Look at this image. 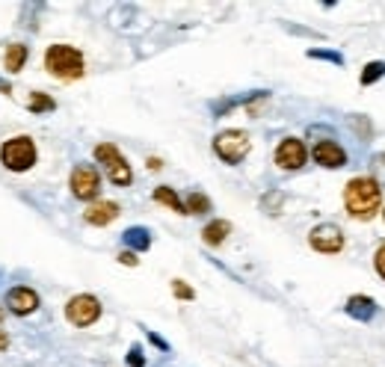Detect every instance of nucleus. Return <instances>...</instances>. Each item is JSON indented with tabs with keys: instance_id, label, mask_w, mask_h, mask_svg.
Returning <instances> with one entry per match:
<instances>
[{
	"instance_id": "f257e3e1",
	"label": "nucleus",
	"mask_w": 385,
	"mask_h": 367,
	"mask_svg": "<svg viewBox=\"0 0 385 367\" xmlns=\"http://www.w3.org/2000/svg\"><path fill=\"white\" fill-rule=\"evenodd\" d=\"M344 208L353 220H373L382 208V190L373 178H353L344 187Z\"/></svg>"
},
{
	"instance_id": "f03ea898",
	"label": "nucleus",
	"mask_w": 385,
	"mask_h": 367,
	"mask_svg": "<svg viewBox=\"0 0 385 367\" xmlns=\"http://www.w3.org/2000/svg\"><path fill=\"white\" fill-rule=\"evenodd\" d=\"M45 69L60 80H78L83 78V54L69 45H51L45 54Z\"/></svg>"
},
{
	"instance_id": "7ed1b4c3",
	"label": "nucleus",
	"mask_w": 385,
	"mask_h": 367,
	"mask_svg": "<svg viewBox=\"0 0 385 367\" xmlns=\"http://www.w3.org/2000/svg\"><path fill=\"white\" fill-rule=\"evenodd\" d=\"M0 160H3L6 169H12V172H27L33 163H36V143L30 137H15L3 143L0 148Z\"/></svg>"
},
{
	"instance_id": "20e7f679",
	"label": "nucleus",
	"mask_w": 385,
	"mask_h": 367,
	"mask_svg": "<svg viewBox=\"0 0 385 367\" xmlns=\"http://www.w3.org/2000/svg\"><path fill=\"white\" fill-rule=\"evenodd\" d=\"M95 160H98L101 166H104V172H107V178H110L113 184L128 187L130 181H134V172H130L128 160L121 157V152H119L116 145H110V143L98 145V148H95Z\"/></svg>"
},
{
	"instance_id": "39448f33",
	"label": "nucleus",
	"mask_w": 385,
	"mask_h": 367,
	"mask_svg": "<svg viewBox=\"0 0 385 367\" xmlns=\"http://www.w3.org/2000/svg\"><path fill=\"white\" fill-rule=\"evenodd\" d=\"M249 134L246 130H222V134H217V139H213V152H217L225 163H240L243 157L249 154Z\"/></svg>"
},
{
	"instance_id": "423d86ee",
	"label": "nucleus",
	"mask_w": 385,
	"mask_h": 367,
	"mask_svg": "<svg viewBox=\"0 0 385 367\" xmlns=\"http://www.w3.org/2000/svg\"><path fill=\"white\" fill-rule=\"evenodd\" d=\"M65 317H69V323L74 326H92L95 320L101 317V303L95 296L89 294H80V296H71L69 305H65Z\"/></svg>"
},
{
	"instance_id": "0eeeda50",
	"label": "nucleus",
	"mask_w": 385,
	"mask_h": 367,
	"mask_svg": "<svg viewBox=\"0 0 385 367\" xmlns=\"http://www.w3.org/2000/svg\"><path fill=\"white\" fill-rule=\"evenodd\" d=\"M308 243H312L314 252H323V255H335V252L344 249V234H341V228H338V225L323 222V225H317V228L308 234Z\"/></svg>"
},
{
	"instance_id": "6e6552de",
	"label": "nucleus",
	"mask_w": 385,
	"mask_h": 367,
	"mask_svg": "<svg viewBox=\"0 0 385 367\" xmlns=\"http://www.w3.org/2000/svg\"><path fill=\"white\" fill-rule=\"evenodd\" d=\"M305 145H303V139H296V137H288V139H281V145L276 148V163L281 169H288V172H296V169H303L305 166Z\"/></svg>"
},
{
	"instance_id": "1a4fd4ad",
	"label": "nucleus",
	"mask_w": 385,
	"mask_h": 367,
	"mask_svg": "<svg viewBox=\"0 0 385 367\" xmlns=\"http://www.w3.org/2000/svg\"><path fill=\"white\" fill-rule=\"evenodd\" d=\"M98 187H101V178L92 166H74L71 172V193L78 196V199H95L98 196Z\"/></svg>"
},
{
	"instance_id": "9d476101",
	"label": "nucleus",
	"mask_w": 385,
	"mask_h": 367,
	"mask_svg": "<svg viewBox=\"0 0 385 367\" xmlns=\"http://www.w3.org/2000/svg\"><path fill=\"white\" fill-rule=\"evenodd\" d=\"M6 308L12 314H30V311H36L39 308V294H36L33 287H12L6 294Z\"/></svg>"
},
{
	"instance_id": "9b49d317",
	"label": "nucleus",
	"mask_w": 385,
	"mask_h": 367,
	"mask_svg": "<svg viewBox=\"0 0 385 367\" xmlns=\"http://www.w3.org/2000/svg\"><path fill=\"white\" fill-rule=\"evenodd\" d=\"M314 160L326 169H341L347 163V152L332 139H320V143L314 145Z\"/></svg>"
},
{
	"instance_id": "f8f14e48",
	"label": "nucleus",
	"mask_w": 385,
	"mask_h": 367,
	"mask_svg": "<svg viewBox=\"0 0 385 367\" xmlns=\"http://www.w3.org/2000/svg\"><path fill=\"white\" fill-rule=\"evenodd\" d=\"M344 311L350 314L353 320H359V323H368V320H373V314H377V303H373L371 296H350L344 305Z\"/></svg>"
},
{
	"instance_id": "ddd939ff",
	"label": "nucleus",
	"mask_w": 385,
	"mask_h": 367,
	"mask_svg": "<svg viewBox=\"0 0 385 367\" xmlns=\"http://www.w3.org/2000/svg\"><path fill=\"white\" fill-rule=\"evenodd\" d=\"M119 216V204L116 202H95L89 204L86 213H83V220H86L89 225H107Z\"/></svg>"
},
{
	"instance_id": "4468645a",
	"label": "nucleus",
	"mask_w": 385,
	"mask_h": 367,
	"mask_svg": "<svg viewBox=\"0 0 385 367\" xmlns=\"http://www.w3.org/2000/svg\"><path fill=\"white\" fill-rule=\"evenodd\" d=\"M231 234V222H225V220H213L208 228L202 231V240L208 243V246H220V243L225 240Z\"/></svg>"
},
{
	"instance_id": "2eb2a0df",
	"label": "nucleus",
	"mask_w": 385,
	"mask_h": 367,
	"mask_svg": "<svg viewBox=\"0 0 385 367\" xmlns=\"http://www.w3.org/2000/svg\"><path fill=\"white\" fill-rule=\"evenodd\" d=\"M154 202L166 204V208H169V211H175V213H187L184 202L178 199V193H175V190H169V187H157V190H154Z\"/></svg>"
},
{
	"instance_id": "dca6fc26",
	"label": "nucleus",
	"mask_w": 385,
	"mask_h": 367,
	"mask_svg": "<svg viewBox=\"0 0 385 367\" xmlns=\"http://www.w3.org/2000/svg\"><path fill=\"white\" fill-rule=\"evenodd\" d=\"M27 62V45H9L6 48V69L9 71H21Z\"/></svg>"
},
{
	"instance_id": "f3484780",
	"label": "nucleus",
	"mask_w": 385,
	"mask_h": 367,
	"mask_svg": "<svg viewBox=\"0 0 385 367\" xmlns=\"http://www.w3.org/2000/svg\"><path fill=\"white\" fill-rule=\"evenodd\" d=\"M125 243L130 249H137V252H145L148 246H152V234H148L145 228H128L125 231Z\"/></svg>"
},
{
	"instance_id": "a211bd4d",
	"label": "nucleus",
	"mask_w": 385,
	"mask_h": 367,
	"mask_svg": "<svg viewBox=\"0 0 385 367\" xmlns=\"http://www.w3.org/2000/svg\"><path fill=\"white\" fill-rule=\"evenodd\" d=\"M184 208H187V213H208L211 211V199L208 196H202V193H190L187 196V202H184Z\"/></svg>"
},
{
	"instance_id": "6ab92c4d",
	"label": "nucleus",
	"mask_w": 385,
	"mask_h": 367,
	"mask_svg": "<svg viewBox=\"0 0 385 367\" xmlns=\"http://www.w3.org/2000/svg\"><path fill=\"white\" fill-rule=\"evenodd\" d=\"M382 74H385V62H368V65H364V71H362V86L377 83Z\"/></svg>"
},
{
	"instance_id": "aec40b11",
	"label": "nucleus",
	"mask_w": 385,
	"mask_h": 367,
	"mask_svg": "<svg viewBox=\"0 0 385 367\" xmlns=\"http://www.w3.org/2000/svg\"><path fill=\"white\" fill-rule=\"evenodd\" d=\"M56 104H54V98H48L45 92H33L30 95V110L33 113H51Z\"/></svg>"
},
{
	"instance_id": "412c9836",
	"label": "nucleus",
	"mask_w": 385,
	"mask_h": 367,
	"mask_svg": "<svg viewBox=\"0 0 385 367\" xmlns=\"http://www.w3.org/2000/svg\"><path fill=\"white\" fill-rule=\"evenodd\" d=\"M371 178L380 184V190H385V154H377L371 163Z\"/></svg>"
},
{
	"instance_id": "4be33fe9",
	"label": "nucleus",
	"mask_w": 385,
	"mask_h": 367,
	"mask_svg": "<svg viewBox=\"0 0 385 367\" xmlns=\"http://www.w3.org/2000/svg\"><path fill=\"white\" fill-rule=\"evenodd\" d=\"M314 56V60H329V62H335V65H341V54H335V51H308Z\"/></svg>"
},
{
	"instance_id": "5701e85b",
	"label": "nucleus",
	"mask_w": 385,
	"mask_h": 367,
	"mask_svg": "<svg viewBox=\"0 0 385 367\" xmlns=\"http://www.w3.org/2000/svg\"><path fill=\"white\" fill-rule=\"evenodd\" d=\"M279 204H281V193H270V196H264V211H267V213H276Z\"/></svg>"
},
{
	"instance_id": "b1692460",
	"label": "nucleus",
	"mask_w": 385,
	"mask_h": 367,
	"mask_svg": "<svg viewBox=\"0 0 385 367\" xmlns=\"http://www.w3.org/2000/svg\"><path fill=\"white\" fill-rule=\"evenodd\" d=\"M172 290H175V296H181V299H193L196 296L193 290L184 285V281H172Z\"/></svg>"
},
{
	"instance_id": "393cba45",
	"label": "nucleus",
	"mask_w": 385,
	"mask_h": 367,
	"mask_svg": "<svg viewBox=\"0 0 385 367\" xmlns=\"http://www.w3.org/2000/svg\"><path fill=\"white\" fill-rule=\"evenodd\" d=\"M373 263H377V272H380V276L385 279V243H382V246L377 249V258H373Z\"/></svg>"
},
{
	"instance_id": "a878e982",
	"label": "nucleus",
	"mask_w": 385,
	"mask_h": 367,
	"mask_svg": "<svg viewBox=\"0 0 385 367\" xmlns=\"http://www.w3.org/2000/svg\"><path fill=\"white\" fill-rule=\"evenodd\" d=\"M128 364H130V367H143V364H145V359H143V355H139V346H134V350H130V355H128Z\"/></svg>"
},
{
	"instance_id": "bb28decb",
	"label": "nucleus",
	"mask_w": 385,
	"mask_h": 367,
	"mask_svg": "<svg viewBox=\"0 0 385 367\" xmlns=\"http://www.w3.org/2000/svg\"><path fill=\"white\" fill-rule=\"evenodd\" d=\"M119 261H121V263H128V267H137V263H139V258H137L130 249H128V252H121V255H119Z\"/></svg>"
},
{
	"instance_id": "cd10ccee",
	"label": "nucleus",
	"mask_w": 385,
	"mask_h": 367,
	"mask_svg": "<svg viewBox=\"0 0 385 367\" xmlns=\"http://www.w3.org/2000/svg\"><path fill=\"white\" fill-rule=\"evenodd\" d=\"M148 338H152V344H157L161 350H166V341H163V338H157V335H148Z\"/></svg>"
},
{
	"instance_id": "c85d7f7f",
	"label": "nucleus",
	"mask_w": 385,
	"mask_h": 367,
	"mask_svg": "<svg viewBox=\"0 0 385 367\" xmlns=\"http://www.w3.org/2000/svg\"><path fill=\"white\" fill-rule=\"evenodd\" d=\"M163 163H161V160H157V157H148V169H161Z\"/></svg>"
},
{
	"instance_id": "c756f323",
	"label": "nucleus",
	"mask_w": 385,
	"mask_h": 367,
	"mask_svg": "<svg viewBox=\"0 0 385 367\" xmlns=\"http://www.w3.org/2000/svg\"><path fill=\"white\" fill-rule=\"evenodd\" d=\"M6 346H9V341H6V335H3V332H0V353H3V350H6Z\"/></svg>"
},
{
	"instance_id": "7c9ffc66",
	"label": "nucleus",
	"mask_w": 385,
	"mask_h": 367,
	"mask_svg": "<svg viewBox=\"0 0 385 367\" xmlns=\"http://www.w3.org/2000/svg\"><path fill=\"white\" fill-rule=\"evenodd\" d=\"M0 320H3V308H0Z\"/></svg>"
},
{
	"instance_id": "2f4dec72",
	"label": "nucleus",
	"mask_w": 385,
	"mask_h": 367,
	"mask_svg": "<svg viewBox=\"0 0 385 367\" xmlns=\"http://www.w3.org/2000/svg\"><path fill=\"white\" fill-rule=\"evenodd\" d=\"M382 216H385V208H382Z\"/></svg>"
}]
</instances>
